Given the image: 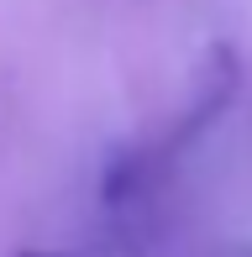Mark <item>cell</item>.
I'll return each mask as SVG.
<instances>
[{"instance_id":"cell-1","label":"cell","mask_w":252,"mask_h":257,"mask_svg":"<svg viewBox=\"0 0 252 257\" xmlns=\"http://www.w3.org/2000/svg\"><path fill=\"white\" fill-rule=\"evenodd\" d=\"M236 89H242V58H236V48H231V42L205 48L200 68H194V84H189V100H184V110H179V121L168 126L153 147L121 158V168L105 179V200L116 205V200H126V194H137L147 173H158L168 158H179L184 147H194V142H200V137L226 115V105L236 100Z\"/></svg>"},{"instance_id":"cell-2","label":"cell","mask_w":252,"mask_h":257,"mask_svg":"<svg viewBox=\"0 0 252 257\" xmlns=\"http://www.w3.org/2000/svg\"><path fill=\"white\" fill-rule=\"evenodd\" d=\"M16 257H74V252H16Z\"/></svg>"}]
</instances>
